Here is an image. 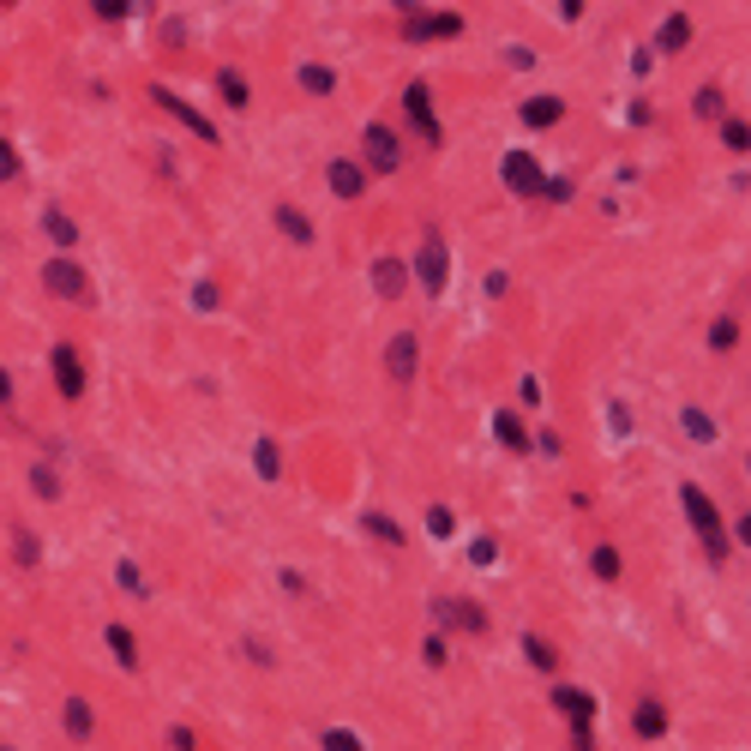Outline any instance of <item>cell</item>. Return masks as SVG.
Segmentation results:
<instances>
[{
  "mask_svg": "<svg viewBox=\"0 0 751 751\" xmlns=\"http://www.w3.org/2000/svg\"><path fill=\"white\" fill-rule=\"evenodd\" d=\"M43 283H48V295H60V301H85V271L78 265H67V259H48V271H43Z\"/></svg>",
  "mask_w": 751,
  "mask_h": 751,
  "instance_id": "8992f818",
  "label": "cell"
},
{
  "mask_svg": "<svg viewBox=\"0 0 751 751\" xmlns=\"http://www.w3.org/2000/svg\"><path fill=\"white\" fill-rule=\"evenodd\" d=\"M169 746H174V751H199V746H193V734H187V727H169Z\"/></svg>",
  "mask_w": 751,
  "mask_h": 751,
  "instance_id": "f35d334b",
  "label": "cell"
},
{
  "mask_svg": "<svg viewBox=\"0 0 751 751\" xmlns=\"http://www.w3.org/2000/svg\"><path fill=\"white\" fill-rule=\"evenodd\" d=\"M499 174H506V187H511V193H541V187H548V174H541V162H535L529 151H506Z\"/></svg>",
  "mask_w": 751,
  "mask_h": 751,
  "instance_id": "3957f363",
  "label": "cell"
},
{
  "mask_svg": "<svg viewBox=\"0 0 751 751\" xmlns=\"http://www.w3.org/2000/svg\"><path fill=\"white\" fill-rule=\"evenodd\" d=\"M120 583H127L132 595H145V578H139V565H120Z\"/></svg>",
  "mask_w": 751,
  "mask_h": 751,
  "instance_id": "8d00e7d4",
  "label": "cell"
},
{
  "mask_svg": "<svg viewBox=\"0 0 751 751\" xmlns=\"http://www.w3.org/2000/svg\"><path fill=\"white\" fill-rule=\"evenodd\" d=\"M151 102H157L162 115H174V120H181V127H187L193 139H217V127H211V120H204L199 109H193V102H181L174 90H162V85H157V90H151Z\"/></svg>",
  "mask_w": 751,
  "mask_h": 751,
  "instance_id": "5b68a950",
  "label": "cell"
},
{
  "mask_svg": "<svg viewBox=\"0 0 751 751\" xmlns=\"http://www.w3.org/2000/svg\"><path fill=\"white\" fill-rule=\"evenodd\" d=\"M523 655H529V662L541 667V673H548V667H553V650H548V643H541V637H523Z\"/></svg>",
  "mask_w": 751,
  "mask_h": 751,
  "instance_id": "4dcf8cb0",
  "label": "cell"
},
{
  "mask_svg": "<svg viewBox=\"0 0 751 751\" xmlns=\"http://www.w3.org/2000/svg\"><path fill=\"white\" fill-rule=\"evenodd\" d=\"M631 727H637L643 739H662V734H667V709H662V704H637V722H631Z\"/></svg>",
  "mask_w": 751,
  "mask_h": 751,
  "instance_id": "ac0fdd59",
  "label": "cell"
},
{
  "mask_svg": "<svg viewBox=\"0 0 751 751\" xmlns=\"http://www.w3.org/2000/svg\"><path fill=\"white\" fill-rule=\"evenodd\" d=\"M6 397H13V373L0 367V409H6Z\"/></svg>",
  "mask_w": 751,
  "mask_h": 751,
  "instance_id": "ab89813d",
  "label": "cell"
},
{
  "mask_svg": "<svg viewBox=\"0 0 751 751\" xmlns=\"http://www.w3.org/2000/svg\"><path fill=\"white\" fill-rule=\"evenodd\" d=\"M127 6H132V0H97V13H102V18H127Z\"/></svg>",
  "mask_w": 751,
  "mask_h": 751,
  "instance_id": "74e56055",
  "label": "cell"
},
{
  "mask_svg": "<svg viewBox=\"0 0 751 751\" xmlns=\"http://www.w3.org/2000/svg\"><path fill=\"white\" fill-rule=\"evenodd\" d=\"M679 506H685V517H692V529L704 535L709 559H722V553H727V535H722V517H715V506H709V493L685 481V487H679Z\"/></svg>",
  "mask_w": 751,
  "mask_h": 751,
  "instance_id": "6da1fadb",
  "label": "cell"
},
{
  "mask_svg": "<svg viewBox=\"0 0 751 751\" xmlns=\"http://www.w3.org/2000/svg\"><path fill=\"white\" fill-rule=\"evenodd\" d=\"M722 145H727V151H746V145H751L746 120H727V127H722Z\"/></svg>",
  "mask_w": 751,
  "mask_h": 751,
  "instance_id": "1f68e13d",
  "label": "cell"
},
{
  "mask_svg": "<svg viewBox=\"0 0 751 751\" xmlns=\"http://www.w3.org/2000/svg\"><path fill=\"white\" fill-rule=\"evenodd\" d=\"M30 487L43 493V499H55V493H60V481H55V469H43V463H37V469H30Z\"/></svg>",
  "mask_w": 751,
  "mask_h": 751,
  "instance_id": "f546056e",
  "label": "cell"
},
{
  "mask_svg": "<svg viewBox=\"0 0 751 751\" xmlns=\"http://www.w3.org/2000/svg\"><path fill=\"white\" fill-rule=\"evenodd\" d=\"M0 181H18V151L0 139Z\"/></svg>",
  "mask_w": 751,
  "mask_h": 751,
  "instance_id": "836d02e7",
  "label": "cell"
},
{
  "mask_svg": "<svg viewBox=\"0 0 751 751\" xmlns=\"http://www.w3.org/2000/svg\"><path fill=\"white\" fill-rule=\"evenodd\" d=\"M60 715H67V727H73V739H90V727H97V722H90V704H85V697H73V704L60 709Z\"/></svg>",
  "mask_w": 751,
  "mask_h": 751,
  "instance_id": "7402d4cb",
  "label": "cell"
},
{
  "mask_svg": "<svg viewBox=\"0 0 751 751\" xmlns=\"http://www.w3.org/2000/svg\"><path fill=\"white\" fill-rule=\"evenodd\" d=\"M679 421H685V433H692V439H715V427H709V415H704V409H685Z\"/></svg>",
  "mask_w": 751,
  "mask_h": 751,
  "instance_id": "83f0119b",
  "label": "cell"
},
{
  "mask_svg": "<svg viewBox=\"0 0 751 751\" xmlns=\"http://www.w3.org/2000/svg\"><path fill=\"white\" fill-rule=\"evenodd\" d=\"M493 433L506 439L511 451H523V445H529V433H523V421H517V415H493Z\"/></svg>",
  "mask_w": 751,
  "mask_h": 751,
  "instance_id": "603a6c76",
  "label": "cell"
},
{
  "mask_svg": "<svg viewBox=\"0 0 751 751\" xmlns=\"http://www.w3.org/2000/svg\"><path fill=\"white\" fill-rule=\"evenodd\" d=\"M43 229H48V241H55V246H73V241H78V229H73V217H67V211H48Z\"/></svg>",
  "mask_w": 751,
  "mask_h": 751,
  "instance_id": "44dd1931",
  "label": "cell"
},
{
  "mask_svg": "<svg viewBox=\"0 0 751 751\" xmlns=\"http://www.w3.org/2000/svg\"><path fill=\"white\" fill-rule=\"evenodd\" d=\"M553 709H559L571 727H583L589 734V722H595V697L589 692H571V685H553Z\"/></svg>",
  "mask_w": 751,
  "mask_h": 751,
  "instance_id": "9c48e42d",
  "label": "cell"
},
{
  "mask_svg": "<svg viewBox=\"0 0 751 751\" xmlns=\"http://www.w3.org/2000/svg\"><path fill=\"white\" fill-rule=\"evenodd\" d=\"M217 90H223V102H229V109H246V97H253V90H246V78L235 73V67H223V73H217Z\"/></svg>",
  "mask_w": 751,
  "mask_h": 751,
  "instance_id": "d6986e66",
  "label": "cell"
},
{
  "mask_svg": "<svg viewBox=\"0 0 751 751\" xmlns=\"http://www.w3.org/2000/svg\"><path fill=\"white\" fill-rule=\"evenodd\" d=\"M685 37H692V18H685V13H673L662 30H655V43H662L667 55H673V48H685Z\"/></svg>",
  "mask_w": 751,
  "mask_h": 751,
  "instance_id": "ffe728a7",
  "label": "cell"
},
{
  "mask_svg": "<svg viewBox=\"0 0 751 751\" xmlns=\"http://www.w3.org/2000/svg\"><path fill=\"white\" fill-rule=\"evenodd\" d=\"M367 529H373L379 541H403V529H397V523H391L385 511H367Z\"/></svg>",
  "mask_w": 751,
  "mask_h": 751,
  "instance_id": "4316f807",
  "label": "cell"
},
{
  "mask_svg": "<svg viewBox=\"0 0 751 751\" xmlns=\"http://www.w3.org/2000/svg\"><path fill=\"white\" fill-rule=\"evenodd\" d=\"M415 361H421V349H415V337H397V343L385 349V367H391V379H415Z\"/></svg>",
  "mask_w": 751,
  "mask_h": 751,
  "instance_id": "4fadbf2b",
  "label": "cell"
},
{
  "mask_svg": "<svg viewBox=\"0 0 751 751\" xmlns=\"http://www.w3.org/2000/svg\"><path fill=\"white\" fill-rule=\"evenodd\" d=\"M253 463H259L265 481H276V445H271V439H265V445H253Z\"/></svg>",
  "mask_w": 751,
  "mask_h": 751,
  "instance_id": "f1b7e54d",
  "label": "cell"
},
{
  "mask_svg": "<svg viewBox=\"0 0 751 751\" xmlns=\"http://www.w3.org/2000/svg\"><path fill=\"white\" fill-rule=\"evenodd\" d=\"M276 229H283V235H289V241H313V223H307L301 217V211H295V204H276Z\"/></svg>",
  "mask_w": 751,
  "mask_h": 751,
  "instance_id": "e0dca14e",
  "label": "cell"
},
{
  "mask_svg": "<svg viewBox=\"0 0 751 751\" xmlns=\"http://www.w3.org/2000/svg\"><path fill=\"white\" fill-rule=\"evenodd\" d=\"M318 746H325V751H367L361 739L349 734V727H325V734H318Z\"/></svg>",
  "mask_w": 751,
  "mask_h": 751,
  "instance_id": "484cf974",
  "label": "cell"
},
{
  "mask_svg": "<svg viewBox=\"0 0 751 751\" xmlns=\"http://www.w3.org/2000/svg\"><path fill=\"white\" fill-rule=\"evenodd\" d=\"M433 613H439V625H463V631H481V625H487V613H481L475 601H433Z\"/></svg>",
  "mask_w": 751,
  "mask_h": 751,
  "instance_id": "7c38bea8",
  "label": "cell"
},
{
  "mask_svg": "<svg viewBox=\"0 0 751 751\" xmlns=\"http://www.w3.org/2000/svg\"><path fill=\"white\" fill-rule=\"evenodd\" d=\"M403 109H409V120H415V132L427 139V145H439L445 132H439V120H433V102H427V85H409L403 90Z\"/></svg>",
  "mask_w": 751,
  "mask_h": 751,
  "instance_id": "ba28073f",
  "label": "cell"
},
{
  "mask_svg": "<svg viewBox=\"0 0 751 751\" xmlns=\"http://www.w3.org/2000/svg\"><path fill=\"white\" fill-rule=\"evenodd\" d=\"M403 283H409V265H403V259H379V265H373V289L385 295V301H397V295H403Z\"/></svg>",
  "mask_w": 751,
  "mask_h": 751,
  "instance_id": "5bb4252c",
  "label": "cell"
},
{
  "mask_svg": "<svg viewBox=\"0 0 751 751\" xmlns=\"http://www.w3.org/2000/svg\"><path fill=\"white\" fill-rule=\"evenodd\" d=\"M325 181H331L337 199H361V193H367V169H361V162H349V157H337L331 169H325Z\"/></svg>",
  "mask_w": 751,
  "mask_h": 751,
  "instance_id": "30bf717a",
  "label": "cell"
},
{
  "mask_svg": "<svg viewBox=\"0 0 751 751\" xmlns=\"http://www.w3.org/2000/svg\"><path fill=\"white\" fill-rule=\"evenodd\" d=\"M13 553H18V559H25V565H37V541H30V535H25V529H18V535H13Z\"/></svg>",
  "mask_w": 751,
  "mask_h": 751,
  "instance_id": "e575fe53",
  "label": "cell"
},
{
  "mask_svg": "<svg viewBox=\"0 0 751 751\" xmlns=\"http://www.w3.org/2000/svg\"><path fill=\"white\" fill-rule=\"evenodd\" d=\"M361 151H367V169H379V174L403 169V145H397V132H391V127H367L361 132Z\"/></svg>",
  "mask_w": 751,
  "mask_h": 751,
  "instance_id": "7a4b0ae2",
  "label": "cell"
},
{
  "mask_svg": "<svg viewBox=\"0 0 751 751\" xmlns=\"http://www.w3.org/2000/svg\"><path fill=\"white\" fill-rule=\"evenodd\" d=\"M559 115H565L559 97H529V102H523V120H529V127H553Z\"/></svg>",
  "mask_w": 751,
  "mask_h": 751,
  "instance_id": "9a60e30c",
  "label": "cell"
},
{
  "mask_svg": "<svg viewBox=\"0 0 751 751\" xmlns=\"http://www.w3.org/2000/svg\"><path fill=\"white\" fill-rule=\"evenodd\" d=\"M457 30H463L457 13H409L403 37H409V43H427V37H457Z\"/></svg>",
  "mask_w": 751,
  "mask_h": 751,
  "instance_id": "52a82bcc",
  "label": "cell"
},
{
  "mask_svg": "<svg viewBox=\"0 0 751 751\" xmlns=\"http://www.w3.org/2000/svg\"><path fill=\"white\" fill-rule=\"evenodd\" d=\"M589 571H595L601 583H613V578H620V553H613V548H595V553H589Z\"/></svg>",
  "mask_w": 751,
  "mask_h": 751,
  "instance_id": "cb8c5ba5",
  "label": "cell"
},
{
  "mask_svg": "<svg viewBox=\"0 0 751 751\" xmlns=\"http://www.w3.org/2000/svg\"><path fill=\"white\" fill-rule=\"evenodd\" d=\"M55 391L60 397H78V391H85V361H78V349H67V343L55 349Z\"/></svg>",
  "mask_w": 751,
  "mask_h": 751,
  "instance_id": "8fae6325",
  "label": "cell"
},
{
  "mask_svg": "<svg viewBox=\"0 0 751 751\" xmlns=\"http://www.w3.org/2000/svg\"><path fill=\"white\" fill-rule=\"evenodd\" d=\"M427 529H433V535H451V511L433 506V511H427Z\"/></svg>",
  "mask_w": 751,
  "mask_h": 751,
  "instance_id": "d590c367",
  "label": "cell"
},
{
  "mask_svg": "<svg viewBox=\"0 0 751 751\" xmlns=\"http://www.w3.org/2000/svg\"><path fill=\"white\" fill-rule=\"evenodd\" d=\"M415 271H421V289H427V295H439V289H445L451 259H445V241H439V235H427V241H421V259H415Z\"/></svg>",
  "mask_w": 751,
  "mask_h": 751,
  "instance_id": "277c9868",
  "label": "cell"
},
{
  "mask_svg": "<svg viewBox=\"0 0 751 751\" xmlns=\"http://www.w3.org/2000/svg\"><path fill=\"white\" fill-rule=\"evenodd\" d=\"M301 85L313 90V97H331V85H337V73L331 67H301Z\"/></svg>",
  "mask_w": 751,
  "mask_h": 751,
  "instance_id": "d4e9b609",
  "label": "cell"
},
{
  "mask_svg": "<svg viewBox=\"0 0 751 751\" xmlns=\"http://www.w3.org/2000/svg\"><path fill=\"white\" fill-rule=\"evenodd\" d=\"M109 650H115V662L127 667V673H139V643H132L127 625H109Z\"/></svg>",
  "mask_w": 751,
  "mask_h": 751,
  "instance_id": "2e32d148",
  "label": "cell"
},
{
  "mask_svg": "<svg viewBox=\"0 0 751 751\" xmlns=\"http://www.w3.org/2000/svg\"><path fill=\"white\" fill-rule=\"evenodd\" d=\"M734 337H739V325H734V318H715V331H709V343H715V349H734Z\"/></svg>",
  "mask_w": 751,
  "mask_h": 751,
  "instance_id": "d6a6232c",
  "label": "cell"
}]
</instances>
